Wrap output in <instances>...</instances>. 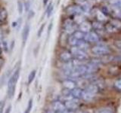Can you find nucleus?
I'll return each instance as SVG.
<instances>
[{
    "instance_id": "obj_34",
    "label": "nucleus",
    "mask_w": 121,
    "mask_h": 113,
    "mask_svg": "<svg viewBox=\"0 0 121 113\" xmlns=\"http://www.w3.org/2000/svg\"><path fill=\"white\" fill-rule=\"evenodd\" d=\"M113 8H114V10H115L114 14H116V16L117 17V18L121 19V10L119 9L117 7H115V6H113Z\"/></svg>"
},
{
    "instance_id": "obj_1",
    "label": "nucleus",
    "mask_w": 121,
    "mask_h": 113,
    "mask_svg": "<svg viewBox=\"0 0 121 113\" xmlns=\"http://www.w3.org/2000/svg\"><path fill=\"white\" fill-rule=\"evenodd\" d=\"M19 76H20V68L17 67V69L15 70L11 76L9 78V80L8 81V90L7 94L9 99L13 98L14 96L15 90H16V85L18 81Z\"/></svg>"
},
{
    "instance_id": "obj_5",
    "label": "nucleus",
    "mask_w": 121,
    "mask_h": 113,
    "mask_svg": "<svg viewBox=\"0 0 121 113\" xmlns=\"http://www.w3.org/2000/svg\"><path fill=\"white\" fill-rule=\"evenodd\" d=\"M83 40L91 44H98L100 41V36L95 31L91 30L90 32L85 33V36Z\"/></svg>"
},
{
    "instance_id": "obj_31",
    "label": "nucleus",
    "mask_w": 121,
    "mask_h": 113,
    "mask_svg": "<svg viewBox=\"0 0 121 113\" xmlns=\"http://www.w3.org/2000/svg\"><path fill=\"white\" fill-rule=\"evenodd\" d=\"M114 88L121 91V78H118L117 80H116V81L114 82Z\"/></svg>"
},
{
    "instance_id": "obj_25",
    "label": "nucleus",
    "mask_w": 121,
    "mask_h": 113,
    "mask_svg": "<svg viewBox=\"0 0 121 113\" xmlns=\"http://www.w3.org/2000/svg\"><path fill=\"white\" fill-rule=\"evenodd\" d=\"M72 35H73L77 40H83L84 36H85V33L80 31V30L77 29Z\"/></svg>"
},
{
    "instance_id": "obj_27",
    "label": "nucleus",
    "mask_w": 121,
    "mask_h": 113,
    "mask_svg": "<svg viewBox=\"0 0 121 113\" xmlns=\"http://www.w3.org/2000/svg\"><path fill=\"white\" fill-rule=\"evenodd\" d=\"M32 109H33V99H30L29 102H28V104H27V106H26L24 113H30L32 111Z\"/></svg>"
},
{
    "instance_id": "obj_3",
    "label": "nucleus",
    "mask_w": 121,
    "mask_h": 113,
    "mask_svg": "<svg viewBox=\"0 0 121 113\" xmlns=\"http://www.w3.org/2000/svg\"><path fill=\"white\" fill-rule=\"evenodd\" d=\"M70 51L73 54V56L74 59H77L80 61H86L89 59V56L87 54L86 51H84L79 49L77 46H73L71 47Z\"/></svg>"
},
{
    "instance_id": "obj_39",
    "label": "nucleus",
    "mask_w": 121,
    "mask_h": 113,
    "mask_svg": "<svg viewBox=\"0 0 121 113\" xmlns=\"http://www.w3.org/2000/svg\"><path fill=\"white\" fill-rule=\"evenodd\" d=\"M11 105H9V107H8L6 109H5V111L4 113H11Z\"/></svg>"
},
{
    "instance_id": "obj_2",
    "label": "nucleus",
    "mask_w": 121,
    "mask_h": 113,
    "mask_svg": "<svg viewBox=\"0 0 121 113\" xmlns=\"http://www.w3.org/2000/svg\"><path fill=\"white\" fill-rule=\"evenodd\" d=\"M91 51H92L93 54L96 56H99L111 54V48H110L108 45H106L105 44H102V43L100 44L99 42L91 48Z\"/></svg>"
},
{
    "instance_id": "obj_13",
    "label": "nucleus",
    "mask_w": 121,
    "mask_h": 113,
    "mask_svg": "<svg viewBox=\"0 0 121 113\" xmlns=\"http://www.w3.org/2000/svg\"><path fill=\"white\" fill-rule=\"evenodd\" d=\"M92 28L97 33L99 31H104V25L103 24V23L98 20L93 21L92 23Z\"/></svg>"
},
{
    "instance_id": "obj_41",
    "label": "nucleus",
    "mask_w": 121,
    "mask_h": 113,
    "mask_svg": "<svg viewBox=\"0 0 121 113\" xmlns=\"http://www.w3.org/2000/svg\"><path fill=\"white\" fill-rule=\"evenodd\" d=\"M49 0H43V5L44 6H46L47 5V4Z\"/></svg>"
},
{
    "instance_id": "obj_4",
    "label": "nucleus",
    "mask_w": 121,
    "mask_h": 113,
    "mask_svg": "<svg viewBox=\"0 0 121 113\" xmlns=\"http://www.w3.org/2000/svg\"><path fill=\"white\" fill-rule=\"evenodd\" d=\"M77 24L74 22L73 20H72L70 18L66 19L64 21V24H63L64 32L67 34H68L69 36L72 35L77 30Z\"/></svg>"
},
{
    "instance_id": "obj_16",
    "label": "nucleus",
    "mask_w": 121,
    "mask_h": 113,
    "mask_svg": "<svg viewBox=\"0 0 121 113\" xmlns=\"http://www.w3.org/2000/svg\"><path fill=\"white\" fill-rule=\"evenodd\" d=\"M104 30H105V32H107L110 34H114V33H117V32H120L119 30L117 29L116 27H114V26H113L110 22L105 24Z\"/></svg>"
},
{
    "instance_id": "obj_44",
    "label": "nucleus",
    "mask_w": 121,
    "mask_h": 113,
    "mask_svg": "<svg viewBox=\"0 0 121 113\" xmlns=\"http://www.w3.org/2000/svg\"><path fill=\"white\" fill-rule=\"evenodd\" d=\"M2 49L1 48V47H0V56L2 54Z\"/></svg>"
},
{
    "instance_id": "obj_11",
    "label": "nucleus",
    "mask_w": 121,
    "mask_h": 113,
    "mask_svg": "<svg viewBox=\"0 0 121 113\" xmlns=\"http://www.w3.org/2000/svg\"><path fill=\"white\" fill-rule=\"evenodd\" d=\"M78 29L82 31L84 33H87L90 32L92 29V24H90L89 21L87 20H83L80 24H78Z\"/></svg>"
},
{
    "instance_id": "obj_38",
    "label": "nucleus",
    "mask_w": 121,
    "mask_h": 113,
    "mask_svg": "<svg viewBox=\"0 0 121 113\" xmlns=\"http://www.w3.org/2000/svg\"><path fill=\"white\" fill-rule=\"evenodd\" d=\"M3 41V32L2 30L0 29V44H2Z\"/></svg>"
},
{
    "instance_id": "obj_23",
    "label": "nucleus",
    "mask_w": 121,
    "mask_h": 113,
    "mask_svg": "<svg viewBox=\"0 0 121 113\" xmlns=\"http://www.w3.org/2000/svg\"><path fill=\"white\" fill-rule=\"evenodd\" d=\"M94 113H113V109L112 107L109 106L101 107L96 109Z\"/></svg>"
},
{
    "instance_id": "obj_29",
    "label": "nucleus",
    "mask_w": 121,
    "mask_h": 113,
    "mask_svg": "<svg viewBox=\"0 0 121 113\" xmlns=\"http://www.w3.org/2000/svg\"><path fill=\"white\" fill-rule=\"evenodd\" d=\"M113 45L117 49L121 51V39H118L113 41Z\"/></svg>"
},
{
    "instance_id": "obj_36",
    "label": "nucleus",
    "mask_w": 121,
    "mask_h": 113,
    "mask_svg": "<svg viewBox=\"0 0 121 113\" xmlns=\"http://www.w3.org/2000/svg\"><path fill=\"white\" fill-rule=\"evenodd\" d=\"M4 108H5V101L0 100V113H4Z\"/></svg>"
},
{
    "instance_id": "obj_6",
    "label": "nucleus",
    "mask_w": 121,
    "mask_h": 113,
    "mask_svg": "<svg viewBox=\"0 0 121 113\" xmlns=\"http://www.w3.org/2000/svg\"><path fill=\"white\" fill-rule=\"evenodd\" d=\"M66 12L70 14L73 15V16H76V15H80L84 14V11H83L82 7L79 5H73L68 6L66 8Z\"/></svg>"
},
{
    "instance_id": "obj_9",
    "label": "nucleus",
    "mask_w": 121,
    "mask_h": 113,
    "mask_svg": "<svg viewBox=\"0 0 121 113\" xmlns=\"http://www.w3.org/2000/svg\"><path fill=\"white\" fill-rule=\"evenodd\" d=\"M52 108L54 112H63L67 109L65 105H64V103L59 100L53 102L52 104Z\"/></svg>"
},
{
    "instance_id": "obj_17",
    "label": "nucleus",
    "mask_w": 121,
    "mask_h": 113,
    "mask_svg": "<svg viewBox=\"0 0 121 113\" xmlns=\"http://www.w3.org/2000/svg\"><path fill=\"white\" fill-rule=\"evenodd\" d=\"M83 90L79 88H75L71 90V95L73 98L77 100H80L82 97V93Z\"/></svg>"
},
{
    "instance_id": "obj_10",
    "label": "nucleus",
    "mask_w": 121,
    "mask_h": 113,
    "mask_svg": "<svg viewBox=\"0 0 121 113\" xmlns=\"http://www.w3.org/2000/svg\"><path fill=\"white\" fill-rule=\"evenodd\" d=\"M107 73L110 76H117L121 73V66L119 64H113L108 68Z\"/></svg>"
},
{
    "instance_id": "obj_12",
    "label": "nucleus",
    "mask_w": 121,
    "mask_h": 113,
    "mask_svg": "<svg viewBox=\"0 0 121 113\" xmlns=\"http://www.w3.org/2000/svg\"><path fill=\"white\" fill-rule=\"evenodd\" d=\"M62 85L64 88L72 90L75 88H77V83H76L72 78H67L62 81Z\"/></svg>"
},
{
    "instance_id": "obj_28",
    "label": "nucleus",
    "mask_w": 121,
    "mask_h": 113,
    "mask_svg": "<svg viewBox=\"0 0 121 113\" xmlns=\"http://www.w3.org/2000/svg\"><path fill=\"white\" fill-rule=\"evenodd\" d=\"M53 10H54V6H53V5H52V4H50L46 8V14L48 17H50V16L52 14Z\"/></svg>"
},
{
    "instance_id": "obj_24",
    "label": "nucleus",
    "mask_w": 121,
    "mask_h": 113,
    "mask_svg": "<svg viewBox=\"0 0 121 113\" xmlns=\"http://www.w3.org/2000/svg\"><path fill=\"white\" fill-rule=\"evenodd\" d=\"M79 40H77L73 35H70L67 37V44L70 45L71 47L73 46H77Z\"/></svg>"
},
{
    "instance_id": "obj_14",
    "label": "nucleus",
    "mask_w": 121,
    "mask_h": 113,
    "mask_svg": "<svg viewBox=\"0 0 121 113\" xmlns=\"http://www.w3.org/2000/svg\"><path fill=\"white\" fill-rule=\"evenodd\" d=\"M30 26L29 24H26L24 26V29H23L22 32V41H23V45H24L26 41H27L29 34H30Z\"/></svg>"
},
{
    "instance_id": "obj_20",
    "label": "nucleus",
    "mask_w": 121,
    "mask_h": 113,
    "mask_svg": "<svg viewBox=\"0 0 121 113\" xmlns=\"http://www.w3.org/2000/svg\"><path fill=\"white\" fill-rule=\"evenodd\" d=\"M95 17H96V20L102 22V23L106 21L108 19V17L106 16L101 10H98L95 12Z\"/></svg>"
},
{
    "instance_id": "obj_15",
    "label": "nucleus",
    "mask_w": 121,
    "mask_h": 113,
    "mask_svg": "<svg viewBox=\"0 0 121 113\" xmlns=\"http://www.w3.org/2000/svg\"><path fill=\"white\" fill-rule=\"evenodd\" d=\"M86 67H87V73H86L95 74L97 72H98V71H99V69H100L99 66L95 65V64L92 63H90V62L86 65Z\"/></svg>"
},
{
    "instance_id": "obj_32",
    "label": "nucleus",
    "mask_w": 121,
    "mask_h": 113,
    "mask_svg": "<svg viewBox=\"0 0 121 113\" xmlns=\"http://www.w3.org/2000/svg\"><path fill=\"white\" fill-rule=\"evenodd\" d=\"M2 49H3L5 52H8L9 50V44H8V42L5 40H3L2 42Z\"/></svg>"
},
{
    "instance_id": "obj_18",
    "label": "nucleus",
    "mask_w": 121,
    "mask_h": 113,
    "mask_svg": "<svg viewBox=\"0 0 121 113\" xmlns=\"http://www.w3.org/2000/svg\"><path fill=\"white\" fill-rule=\"evenodd\" d=\"M77 46L79 49H81V50L84 51H87L90 48L89 43H88L87 41H86L84 40H79Z\"/></svg>"
},
{
    "instance_id": "obj_22",
    "label": "nucleus",
    "mask_w": 121,
    "mask_h": 113,
    "mask_svg": "<svg viewBox=\"0 0 121 113\" xmlns=\"http://www.w3.org/2000/svg\"><path fill=\"white\" fill-rule=\"evenodd\" d=\"M111 24L116 27L120 32L121 31V19L120 18H112L109 21Z\"/></svg>"
},
{
    "instance_id": "obj_19",
    "label": "nucleus",
    "mask_w": 121,
    "mask_h": 113,
    "mask_svg": "<svg viewBox=\"0 0 121 113\" xmlns=\"http://www.w3.org/2000/svg\"><path fill=\"white\" fill-rule=\"evenodd\" d=\"M94 97H95L94 94H92L89 92H87L86 90H83L82 93V97H81L82 100H83L84 101H86V102H91L92 100H93Z\"/></svg>"
},
{
    "instance_id": "obj_26",
    "label": "nucleus",
    "mask_w": 121,
    "mask_h": 113,
    "mask_svg": "<svg viewBox=\"0 0 121 113\" xmlns=\"http://www.w3.org/2000/svg\"><path fill=\"white\" fill-rule=\"evenodd\" d=\"M36 70H32L30 73V74L28 75V78H27L28 85H30L33 81L34 78H35V77H36Z\"/></svg>"
},
{
    "instance_id": "obj_42",
    "label": "nucleus",
    "mask_w": 121,
    "mask_h": 113,
    "mask_svg": "<svg viewBox=\"0 0 121 113\" xmlns=\"http://www.w3.org/2000/svg\"><path fill=\"white\" fill-rule=\"evenodd\" d=\"M52 27V23H51L50 25H49V27H48V35H49V32H51Z\"/></svg>"
},
{
    "instance_id": "obj_8",
    "label": "nucleus",
    "mask_w": 121,
    "mask_h": 113,
    "mask_svg": "<svg viewBox=\"0 0 121 113\" xmlns=\"http://www.w3.org/2000/svg\"><path fill=\"white\" fill-rule=\"evenodd\" d=\"M59 60L60 61H61L62 63H67L71 61L73 59V54H71V52L68 50H64L59 54Z\"/></svg>"
},
{
    "instance_id": "obj_40",
    "label": "nucleus",
    "mask_w": 121,
    "mask_h": 113,
    "mask_svg": "<svg viewBox=\"0 0 121 113\" xmlns=\"http://www.w3.org/2000/svg\"><path fill=\"white\" fill-rule=\"evenodd\" d=\"M18 26L17 21H15V22H13L12 23V26H13V27H16V26Z\"/></svg>"
},
{
    "instance_id": "obj_33",
    "label": "nucleus",
    "mask_w": 121,
    "mask_h": 113,
    "mask_svg": "<svg viewBox=\"0 0 121 113\" xmlns=\"http://www.w3.org/2000/svg\"><path fill=\"white\" fill-rule=\"evenodd\" d=\"M45 24H43L41 26H40V27H39V30H38V32H37V36L38 37H41V36H42V34H43V30H44V29H45Z\"/></svg>"
},
{
    "instance_id": "obj_37",
    "label": "nucleus",
    "mask_w": 121,
    "mask_h": 113,
    "mask_svg": "<svg viewBox=\"0 0 121 113\" xmlns=\"http://www.w3.org/2000/svg\"><path fill=\"white\" fill-rule=\"evenodd\" d=\"M29 15H28V18L30 19V18H32L33 16H34V14H35V13H34V11H29V12H28Z\"/></svg>"
},
{
    "instance_id": "obj_30",
    "label": "nucleus",
    "mask_w": 121,
    "mask_h": 113,
    "mask_svg": "<svg viewBox=\"0 0 121 113\" xmlns=\"http://www.w3.org/2000/svg\"><path fill=\"white\" fill-rule=\"evenodd\" d=\"M24 4H23V2L19 0L17 2V8H18V13L20 14L23 13V11H24Z\"/></svg>"
},
{
    "instance_id": "obj_7",
    "label": "nucleus",
    "mask_w": 121,
    "mask_h": 113,
    "mask_svg": "<svg viewBox=\"0 0 121 113\" xmlns=\"http://www.w3.org/2000/svg\"><path fill=\"white\" fill-rule=\"evenodd\" d=\"M64 105H65L66 109L67 110L70 111H76L77 109H79V100L75 99V98H72L70 100H65L64 102Z\"/></svg>"
},
{
    "instance_id": "obj_21",
    "label": "nucleus",
    "mask_w": 121,
    "mask_h": 113,
    "mask_svg": "<svg viewBox=\"0 0 121 113\" xmlns=\"http://www.w3.org/2000/svg\"><path fill=\"white\" fill-rule=\"evenodd\" d=\"M8 11L5 8H0V23H5L8 19Z\"/></svg>"
},
{
    "instance_id": "obj_35",
    "label": "nucleus",
    "mask_w": 121,
    "mask_h": 113,
    "mask_svg": "<svg viewBox=\"0 0 121 113\" xmlns=\"http://www.w3.org/2000/svg\"><path fill=\"white\" fill-rule=\"evenodd\" d=\"M24 8H25V11L26 12H29V11L30 9V1H26L24 3Z\"/></svg>"
},
{
    "instance_id": "obj_43",
    "label": "nucleus",
    "mask_w": 121,
    "mask_h": 113,
    "mask_svg": "<svg viewBox=\"0 0 121 113\" xmlns=\"http://www.w3.org/2000/svg\"><path fill=\"white\" fill-rule=\"evenodd\" d=\"M117 8H119V9H120V10H121V3H120V4H119V5H117Z\"/></svg>"
}]
</instances>
